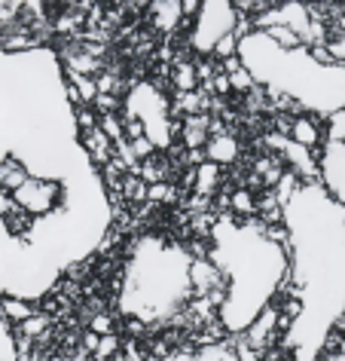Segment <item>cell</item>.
<instances>
[{
    "mask_svg": "<svg viewBox=\"0 0 345 361\" xmlns=\"http://www.w3.org/2000/svg\"><path fill=\"white\" fill-rule=\"evenodd\" d=\"M208 260L226 282L217 322L226 334L239 337L269 303H275L287 279V248L269 242L257 218L235 224L232 214H223L214 221Z\"/></svg>",
    "mask_w": 345,
    "mask_h": 361,
    "instance_id": "cell-1",
    "label": "cell"
},
{
    "mask_svg": "<svg viewBox=\"0 0 345 361\" xmlns=\"http://www.w3.org/2000/svg\"><path fill=\"white\" fill-rule=\"evenodd\" d=\"M239 61L257 86L290 95L303 111L330 116L345 107V68L318 65L306 47L278 49L263 31H251L239 40Z\"/></svg>",
    "mask_w": 345,
    "mask_h": 361,
    "instance_id": "cell-2",
    "label": "cell"
},
{
    "mask_svg": "<svg viewBox=\"0 0 345 361\" xmlns=\"http://www.w3.org/2000/svg\"><path fill=\"white\" fill-rule=\"evenodd\" d=\"M123 285V312L134 322L150 324L153 319H165L189 303V255L184 245H165L156 236L134 242Z\"/></svg>",
    "mask_w": 345,
    "mask_h": 361,
    "instance_id": "cell-3",
    "label": "cell"
},
{
    "mask_svg": "<svg viewBox=\"0 0 345 361\" xmlns=\"http://www.w3.org/2000/svg\"><path fill=\"white\" fill-rule=\"evenodd\" d=\"M123 116H132L144 126V138H147L156 150L175 147V135L180 132V123L171 120V102L162 89H156L147 80L129 86V95L123 102Z\"/></svg>",
    "mask_w": 345,
    "mask_h": 361,
    "instance_id": "cell-4",
    "label": "cell"
},
{
    "mask_svg": "<svg viewBox=\"0 0 345 361\" xmlns=\"http://www.w3.org/2000/svg\"><path fill=\"white\" fill-rule=\"evenodd\" d=\"M235 31V6L223 4V0H208V4L199 6V16L193 19V28H189V49L202 56H211L214 43L226 37V34Z\"/></svg>",
    "mask_w": 345,
    "mask_h": 361,
    "instance_id": "cell-5",
    "label": "cell"
},
{
    "mask_svg": "<svg viewBox=\"0 0 345 361\" xmlns=\"http://www.w3.org/2000/svg\"><path fill=\"white\" fill-rule=\"evenodd\" d=\"M315 162H318V187L333 202L345 205V144L324 141L321 150H315Z\"/></svg>",
    "mask_w": 345,
    "mask_h": 361,
    "instance_id": "cell-6",
    "label": "cell"
},
{
    "mask_svg": "<svg viewBox=\"0 0 345 361\" xmlns=\"http://www.w3.org/2000/svg\"><path fill=\"white\" fill-rule=\"evenodd\" d=\"M205 162H214L217 169H223V166H232L235 159H239V138H235L232 132H223V135H211V138L205 141Z\"/></svg>",
    "mask_w": 345,
    "mask_h": 361,
    "instance_id": "cell-7",
    "label": "cell"
},
{
    "mask_svg": "<svg viewBox=\"0 0 345 361\" xmlns=\"http://www.w3.org/2000/svg\"><path fill=\"white\" fill-rule=\"evenodd\" d=\"M294 144H299V147H306V150H318L321 144L327 141V135H324V126L315 120V116H294V126H290V135H287Z\"/></svg>",
    "mask_w": 345,
    "mask_h": 361,
    "instance_id": "cell-8",
    "label": "cell"
},
{
    "mask_svg": "<svg viewBox=\"0 0 345 361\" xmlns=\"http://www.w3.org/2000/svg\"><path fill=\"white\" fill-rule=\"evenodd\" d=\"M150 22L156 25L159 31H165V34H175L180 25H184V16H180V4H168V0H162V4H153L150 10Z\"/></svg>",
    "mask_w": 345,
    "mask_h": 361,
    "instance_id": "cell-9",
    "label": "cell"
},
{
    "mask_svg": "<svg viewBox=\"0 0 345 361\" xmlns=\"http://www.w3.org/2000/svg\"><path fill=\"white\" fill-rule=\"evenodd\" d=\"M168 83L175 86V92H196V89H199V80H196L193 59L175 61V65H171V74H168Z\"/></svg>",
    "mask_w": 345,
    "mask_h": 361,
    "instance_id": "cell-10",
    "label": "cell"
},
{
    "mask_svg": "<svg viewBox=\"0 0 345 361\" xmlns=\"http://www.w3.org/2000/svg\"><path fill=\"white\" fill-rule=\"evenodd\" d=\"M223 169H217L214 162H202V166H196L193 169V187H196V196H211L217 187H220V175Z\"/></svg>",
    "mask_w": 345,
    "mask_h": 361,
    "instance_id": "cell-11",
    "label": "cell"
},
{
    "mask_svg": "<svg viewBox=\"0 0 345 361\" xmlns=\"http://www.w3.org/2000/svg\"><path fill=\"white\" fill-rule=\"evenodd\" d=\"M0 315H4L13 328H19L22 322H28L34 315V306L28 300H19V297H0Z\"/></svg>",
    "mask_w": 345,
    "mask_h": 361,
    "instance_id": "cell-12",
    "label": "cell"
},
{
    "mask_svg": "<svg viewBox=\"0 0 345 361\" xmlns=\"http://www.w3.org/2000/svg\"><path fill=\"white\" fill-rule=\"evenodd\" d=\"M230 214L232 218H244V221L257 218V193L244 190V187L232 190L230 193Z\"/></svg>",
    "mask_w": 345,
    "mask_h": 361,
    "instance_id": "cell-13",
    "label": "cell"
},
{
    "mask_svg": "<svg viewBox=\"0 0 345 361\" xmlns=\"http://www.w3.org/2000/svg\"><path fill=\"white\" fill-rule=\"evenodd\" d=\"M168 171H171V169H168V159L159 157V153H153L147 162H141L138 178H141L147 187H153V184H165V180H168Z\"/></svg>",
    "mask_w": 345,
    "mask_h": 361,
    "instance_id": "cell-14",
    "label": "cell"
},
{
    "mask_svg": "<svg viewBox=\"0 0 345 361\" xmlns=\"http://www.w3.org/2000/svg\"><path fill=\"white\" fill-rule=\"evenodd\" d=\"M0 361H19V343H15V328L0 315Z\"/></svg>",
    "mask_w": 345,
    "mask_h": 361,
    "instance_id": "cell-15",
    "label": "cell"
},
{
    "mask_svg": "<svg viewBox=\"0 0 345 361\" xmlns=\"http://www.w3.org/2000/svg\"><path fill=\"white\" fill-rule=\"evenodd\" d=\"M49 315H43V312H34L28 322H22L19 328H15V334L19 337H28V340H34V337H40V334H46L49 331Z\"/></svg>",
    "mask_w": 345,
    "mask_h": 361,
    "instance_id": "cell-16",
    "label": "cell"
},
{
    "mask_svg": "<svg viewBox=\"0 0 345 361\" xmlns=\"http://www.w3.org/2000/svg\"><path fill=\"white\" fill-rule=\"evenodd\" d=\"M120 196H125V200H132V202H144L147 200V184H144L138 175H125Z\"/></svg>",
    "mask_w": 345,
    "mask_h": 361,
    "instance_id": "cell-17",
    "label": "cell"
},
{
    "mask_svg": "<svg viewBox=\"0 0 345 361\" xmlns=\"http://www.w3.org/2000/svg\"><path fill=\"white\" fill-rule=\"evenodd\" d=\"M324 135H327V141H339V144H345V107H342V111H336V114L327 116Z\"/></svg>",
    "mask_w": 345,
    "mask_h": 361,
    "instance_id": "cell-18",
    "label": "cell"
},
{
    "mask_svg": "<svg viewBox=\"0 0 345 361\" xmlns=\"http://www.w3.org/2000/svg\"><path fill=\"white\" fill-rule=\"evenodd\" d=\"M232 56H239V37H235V34H226V37H220V40L214 43L211 59L214 61H226V59H232Z\"/></svg>",
    "mask_w": 345,
    "mask_h": 361,
    "instance_id": "cell-19",
    "label": "cell"
},
{
    "mask_svg": "<svg viewBox=\"0 0 345 361\" xmlns=\"http://www.w3.org/2000/svg\"><path fill=\"white\" fill-rule=\"evenodd\" d=\"M98 129H101L107 138L113 141H120L123 138V114H104V116H98Z\"/></svg>",
    "mask_w": 345,
    "mask_h": 361,
    "instance_id": "cell-20",
    "label": "cell"
},
{
    "mask_svg": "<svg viewBox=\"0 0 345 361\" xmlns=\"http://www.w3.org/2000/svg\"><path fill=\"white\" fill-rule=\"evenodd\" d=\"M226 77H230V89H232V92H239V95H248L251 89L257 86V83H253V77H251L244 68L232 71V74H226Z\"/></svg>",
    "mask_w": 345,
    "mask_h": 361,
    "instance_id": "cell-21",
    "label": "cell"
},
{
    "mask_svg": "<svg viewBox=\"0 0 345 361\" xmlns=\"http://www.w3.org/2000/svg\"><path fill=\"white\" fill-rule=\"evenodd\" d=\"M116 352H120V337H116V334H107V337H98V349H95V355H101V361L113 358Z\"/></svg>",
    "mask_w": 345,
    "mask_h": 361,
    "instance_id": "cell-22",
    "label": "cell"
},
{
    "mask_svg": "<svg viewBox=\"0 0 345 361\" xmlns=\"http://www.w3.org/2000/svg\"><path fill=\"white\" fill-rule=\"evenodd\" d=\"M147 200L150 202H171L175 200V187H171L168 180L165 184H153V187H147Z\"/></svg>",
    "mask_w": 345,
    "mask_h": 361,
    "instance_id": "cell-23",
    "label": "cell"
},
{
    "mask_svg": "<svg viewBox=\"0 0 345 361\" xmlns=\"http://www.w3.org/2000/svg\"><path fill=\"white\" fill-rule=\"evenodd\" d=\"M129 150H132V157L138 159V162H147L153 153H156V147L147 141V138H138V141H129Z\"/></svg>",
    "mask_w": 345,
    "mask_h": 361,
    "instance_id": "cell-24",
    "label": "cell"
},
{
    "mask_svg": "<svg viewBox=\"0 0 345 361\" xmlns=\"http://www.w3.org/2000/svg\"><path fill=\"white\" fill-rule=\"evenodd\" d=\"M95 334V337H107V334H113V319L107 312H95L92 319V328H89Z\"/></svg>",
    "mask_w": 345,
    "mask_h": 361,
    "instance_id": "cell-25",
    "label": "cell"
},
{
    "mask_svg": "<svg viewBox=\"0 0 345 361\" xmlns=\"http://www.w3.org/2000/svg\"><path fill=\"white\" fill-rule=\"evenodd\" d=\"M208 89L214 92V98H226V95L232 92V89H230V77H226L223 71H217L214 80H211V86H208Z\"/></svg>",
    "mask_w": 345,
    "mask_h": 361,
    "instance_id": "cell-26",
    "label": "cell"
},
{
    "mask_svg": "<svg viewBox=\"0 0 345 361\" xmlns=\"http://www.w3.org/2000/svg\"><path fill=\"white\" fill-rule=\"evenodd\" d=\"M232 352H235V358L239 361H263V355L253 346H248V343H244L242 337H239V343H235L232 346Z\"/></svg>",
    "mask_w": 345,
    "mask_h": 361,
    "instance_id": "cell-27",
    "label": "cell"
},
{
    "mask_svg": "<svg viewBox=\"0 0 345 361\" xmlns=\"http://www.w3.org/2000/svg\"><path fill=\"white\" fill-rule=\"evenodd\" d=\"M321 361H345V343H342V346L336 349V352H324Z\"/></svg>",
    "mask_w": 345,
    "mask_h": 361,
    "instance_id": "cell-28",
    "label": "cell"
},
{
    "mask_svg": "<svg viewBox=\"0 0 345 361\" xmlns=\"http://www.w3.org/2000/svg\"><path fill=\"white\" fill-rule=\"evenodd\" d=\"M83 349H89V352H95V349H98V337H95L92 331H89L86 337H83Z\"/></svg>",
    "mask_w": 345,
    "mask_h": 361,
    "instance_id": "cell-29",
    "label": "cell"
}]
</instances>
